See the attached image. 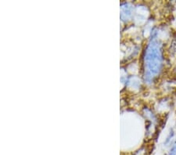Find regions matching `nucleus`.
Wrapping results in <instances>:
<instances>
[{
  "mask_svg": "<svg viewBox=\"0 0 176 155\" xmlns=\"http://www.w3.org/2000/svg\"><path fill=\"white\" fill-rule=\"evenodd\" d=\"M148 53V61H149V67H150V71L153 73H157L158 72L160 65H161V51L159 49L156 48V46L153 45V47L150 48L149 50Z\"/></svg>",
  "mask_w": 176,
  "mask_h": 155,
  "instance_id": "1",
  "label": "nucleus"
},
{
  "mask_svg": "<svg viewBox=\"0 0 176 155\" xmlns=\"http://www.w3.org/2000/svg\"><path fill=\"white\" fill-rule=\"evenodd\" d=\"M168 155H176V143H175L173 145V147L171 148Z\"/></svg>",
  "mask_w": 176,
  "mask_h": 155,
  "instance_id": "2",
  "label": "nucleus"
},
{
  "mask_svg": "<svg viewBox=\"0 0 176 155\" xmlns=\"http://www.w3.org/2000/svg\"><path fill=\"white\" fill-rule=\"evenodd\" d=\"M173 135H174V133H173V132H172V133H170L169 134V136L167 138V140H166V141H165V144H167L168 143L169 141H170V140L172 138V136H173Z\"/></svg>",
  "mask_w": 176,
  "mask_h": 155,
  "instance_id": "3",
  "label": "nucleus"
}]
</instances>
